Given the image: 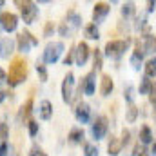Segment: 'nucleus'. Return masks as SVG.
Wrapping results in <instances>:
<instances>
[{
	"mask_svg": "<svg viewBox=\"0 0 156 156\" xmlns=\"http://www.w3.org/2000/svg\"><path fill=\"white\" fill-rule=\"evenodd\" d=\"M37 71H38V75H40V80L45 82L47 80V69H45V66L44 64H37Z\"/></svg>",
	"mask_w": 156,
	"mask_h": 156,
	"instance_id": "obj_33",
	"label": "nucleus"
},
{
	"mask_svg": "<svg viewBox=\"0 0 156 156\" xmlns=\"http://www.w3.org/2000/svg\"><path fill=\"white\" fill-rule=\"evenodd\" d=\"M27 125H29V134H31V136H35V134L38 133V123H37L35 120H31Z\"/></svg>",
	"mask_w": 156,
	"mask_h": 156,
	"instance_id": "obj_36",
	"label": "nucleus"
},
{
	"mask_svg": "<svg viewBox=\"0 0 156 156\" xmlns=\"http://www.w3.org/2000/svg\"><path fill=\"white\" fill-rule=\"evenodd\" d=\"M129 140H131V133H129V129H123V131H122V140H120L122 147H123V145H127V144H129Z\"/></svg>",
	"mask_w": 156,
	"mask_h": 156,
	"instance_id": "obj_34",
	"label": "nucleus"
},
{
	"mask_svg": "<svg viewBox=\"0 0 156 156\" xmlns=\"http://www.w3.org/2000/svg\"><path fill=\"white\" fill-rule=\"evenodd\" d=\"M149 102L156 105V83H153V87H151V91H149Z\"/></svg>",
	"mask_w": 156,
	"mask_h": 156,
	"instance_id": "obj_37",
	"label": "nucleus"
},
{
	"mask_svg": "<svg viewBox=\"0 0 156 156\" xmlns=\"http://www.w3.org/2000/svg\"><path fill=\"white\" fill-rule=\"evenodd\" d=\"M13 47H15V42L11 38H2L0 40V56L9 58L13 55Z\"/></svg>",
	"mask_w": 156,
	"mask_h": 156,
	"instance_id": "obj_16",
	"label": "nucleus"
},
{
	"mask_svg": "<svg viewBox=\"0 0 156 156\" xmlns=\"http://www.w3.org/2000/svg\"><path fill=\"white\" fill-rule=\"evenodd\" d=\"M115 89V83H113V78L109 75H102V80H100V93L102 96H109Z\"/></svg>",
	"mask_w": 156,
	"mask_h": 156,
	"instance_id": "obj_15",
	"label": "nucleus"
},
{
	"mask_svg": "<svg viewBox=\"0 0 156 156\" xmlns=\"http://www.w3.org/2000/svg\"><path fill=\"white\" fill-rule=\"evenodd\" d=\"M107 129H109V122L105 116H98L94 120L93 127H91V133H93V138L94 140H102L105 134H107Z\"/></svg>",
	"mask_w": 156,
	"mask_h": 156,
	"instance_id": "obj_7",
	"label": "nucleus"
},
{
	"mask_svg": "<svg viewBox=\"0 0 156 156\" xmlns=\"http://www.w3.org/2000/svg\"><path fill=\"white\" fill-rule=\"evenodd\" d=\"M104 67V55L100 49H94V71H100Z\"/></svg>",
	"mask_w": 156,
	"mask_h": 156,
	"instance_id": "obj_27",
	"label": "nucleus"
},
{
	"mask_svg": "<svg viewBox=\"0 0 156 156\" xmlns=\"http://www.w3.org/2000/svg\"><path fill=\"white\" fill-rule=\"evenodd\" d=\"M29 156H47V154H45L40 147H33V149L29 151Z\"/></svg>",
	"mask_w": 156,
	"mask_h": 156,
	"instance_id": "obj_38",
	"label": "nucleus"
},
{
	"mask_svg": "<svg viewBox=\"0 0 156 156\" xmlns=\"http://www.w3.org/2000/svg\"><path fill=\"white\" fill-rule=\"evenodd\" d=\"M51 116H53V105H51V102L49 100H42V104H40V118L42 120H49Z\"/></svg>",
	"mask_w": 156,
	"mask_h": 156,
	"instance_id": "obj_19",
	"label": "nucleus"
},
{
	"mask_svg": "<svg viewBox=\"0 0 156 156\" xmlns=\"http://www.w3.org/2000/svg\"><path fill=\"white\" fill-rule=\"evenodd\" d=\"M83 140V129H71V133H69V142H73V144H80Z\"/></svg>",
	"mask_w": 156,
	"mask_h": 156,
	"instance_id": "obj_25",
	"label": "nucleus"
},
{
	"mask_svg": "<svg viewBox=\"0 0 156 156\" xmlns=\"http://www.w3.org/2000/svg\"><path fill=\"white\" fill-rule=\"evenodd\" d=\"M53 31H55V26H53V22H47V24H45V29H44V35H45V37H49Z\"/></svg>",
	"mask_w": 156,
	"mask_h": 156,
	"instance_id": "obj_39",
	"label": "nucleus"
},
{
	"mask_svg": "<svg viewBox=\"0 0 156 156\" xmlns=\"http://www.w3.org/2000/svg\"><path fill=\"white\" fill-rule=\"evenodd\" d=\"M0 24H2L4 31L13 33L16 29V26H18V16L15 13H2L0 15Z\"/></svg>",
	"mask_w": 156,
	"mask_h": 156,
	"instance_id": "obj_9",
	"label": "nucleus"
},
{
	"mask_svg": "<svg viewBox=\"0 0 156 156\" xmlns=\"http://www.w3.org/2000/svg\"><path fill=\"white\" fill-rule=\"evenodd\" d=\"M89 53H91V49H89V45H87L85 42H80L76 47H75V60H76L78 66H83V64L87 62Z\"/></svg>",
	"mask_w": 156,
	"mask_h": 156,
	"instance_id": "obj_10",
	"label": "nucleus"
},
{
	"mask_svg": "<svg viewBox=\"0 0 156 156\" xmlns=\"http://www.w3.org/2000/svg\"><path fill=\"white\" fill-rule=\"evenodd\" d=\"M133 13H134V4H133V2H127V4H123V5H122V15H123L125 18H127V16H131Z\"/></svg>",
	"mask_w": 156,
	"mask_h": 156,
	"instance_id": "obj_29",
	"label": "nucleus"
},
{
	"mask_svg": "<svg viewBox=\"0 0 156 156\" xmlns=\"http://www.w3.org/2000/svg\"><path fill=\"white\" fill-rule=\"evenodd\" d=\"M16 5L20 7V13H22V18L26 24H33L38 16V7L35 2H20L16 0Z\"/></svg>",
	"mask_w": 156,
	"mask_h": 156,
	"instance_id": "obj_4",
	"label": "nucleus"
},
{
	"mask_svg": "<svg viewBox=\"0 0 156 156\" xmlns=\"http://www.w3.org/2000/svg\"><path fill=\"white\" fill-rule=\"evenodd\" d=\"M27 76V64L24 58H15L9 66V75H7V83L11 87H16L18 83H22Z\"/></svg>",
	"mask_w": 156,
	"mask_h": 156,
	"instance_id": "obj_1",
	"label": "nucleus"
},
{
	"mask_svg": "<svg viewBox=\"0 0 156 156\" xmlns=\"http://www.w3.org/2000/svg\"><path fill=\"white\" fill-rule=\"evenodd\" d=\"M7 153H9V145L7 144H2L0 145V156H7Z\"/></svg>",
	"mask_w": 156,
	"mask_h": 156,
	"instance_id": "obj_40",
	"label": "nucleus"
},
{
	"mask_svg": "<svg viewBox=\"0 0 156 156\" xmlns=\"http://www.w3.org/2000/svg\"><path fill=\"white\" fill-rule=\"evenodd\" d=\"M109 11H111V5L109 4H105V2H98V4H94V9H93V20L98 24V22H102L107 15H109Z\"/></svg>",
	"mask_w": 156,
	"mask_h": 156,
	"instance_id": "obj_11",
	"label": "nucleus"
},
{
	"mask_svg": "<svg viewBox=\"0 0 156 156\" xmlns=\"http://www.w3.org/2000/svg\"><path fill=\"white\" fill-rule=\"evenodd\" d=\"M83 156H98V147L93 144H85L83 145Z\"/></svg>",
	"mask_w": 156,
	"mask_h": 156,
	"instance_id": "obj_28",
	"label": "nucleus"
},
{
	"mask_svg": "<svg viewBox=\"0 0 156 156\" xmlns=\"http://www.w3.org/2000/svg\"><path fill=\"white\" fill-rule=\"evenodd\" d=\"M144 51H145V53H156V37H153V35H147V37H145Z\"/></svg>",
	"mask_w": 156,
	"mask_h": 156,
	"instance_id": "obj_22",
	"label": "nucleus"
},
{
	"mask_svg": "<svg viewBox=\"0 0 156 156\" xmlns=\"http://www.w3.org/2000/svg\"><path fill=\"white\" fill-rule=\"evenodd\" d=\"M0 5H4V2H2V0H0Z\"/></svg>",
	"mask_w": 156,
	"mask_h": 156,
	"instance_id": "obj_46",
	"label": "nucleus"
},
{
	"mask_svg": "<svg viewBox=\"0 0 156 156\" xmlns=\"http://www.w3.org/2000/svg\"><path fill=\"white\" fill-rule=\"evenodd\" d=\"M4 82H7V75L0 69V83H4Z\"/></svg>",
	"mask_w": 156,
	"mask_h": 156,
	"instance_id": "obj_41",
	"label": "nucleus"
},
{
	"mask_svg": "<svg viewBox=\"0 0 156 156\" xmlns=\"http://www.w3.org/2000/svg\"><path fill=\"white\" fill-rule=\"evenodd\" d=\"M153 142H154V136H153L151 127L144 125V127L140 129V142H138V144H142V145H149V144H153Z\"/></svg>",
	"mask_w": 156,
	"mask_h": 156,
	"instance_id": "obj_17",
	"label": "nucleus"
},
{
	"mask_svg": "<svg viewBox=\"0 0 156 156\" xmlns=\"http://www.w3.org/2000/svg\"><path fill=\"white\" fill-rule=\"evenodd\" d=\"M75 115H76V120L80 123H87L91 118V109L87 104H78L76 109H75Z\"/></svg>",
	"mask_w": 156,
	"mask_h": 156,
	"instance_id": "obj_14",
	"label": "nucleus"
},
{
	"mask_svg": "<svg viewBox=\"0 0 156 156\" xmlns=\"http://www.w3.org/2000/svg\"><path fill=\"white\" fill-rule=\"evenodd\" d=\"M107 151H109L111 156H118L122 153V144H120V140H118L116 136H111V140L107 144Z\"/></svg>",
	"mask_w": 156,
	"mask_h": 156,
	"instance_id": "obj_20",
	"label": "nucleus"
},
{
	"mask_svg": "<svg viewBox=\"0 0 156 156\" xmlns=\"http://www.w3.org/2000/svg\"><path fill=\"white\" fill-rule=\"evenodd\" d=\"M96 75H94V71H91V73H87L85 78L82 80V83H80V91H83L85 94H94V83H96Z\"/></svg>",
	"mask_w": 156,
	"mask_h": 156,
	"instance_id": "obj_12",
	"label": "nucleus"
},
{
	"mask_svg": "<svg viewBox=\"0 0 156 156\" xmlns=\"http://www.w3.org/2000/svg\"><path fill=\"white\" fill-rule=\"evenodd\" d=\"M140 115V109L133 104V105H129V109H127V113H125V120L129 122V123H134L136 122V118Z\"/></svg>",
	"mask_w": 156,
	"mask_h": 156,
	"instance_id": "obj_23",
	"label": "nucleus"
},
{
	"mask_svg": "<svg viewBox=\"0 0 156 156\" xmlns=\"http://www.w3.org/2000/svg\"><path fill=\"white\" fill-rule=\"evenodd\" d=\"M80 26H82V16H80L78 13H75V11H69L67 16H66V22L60 24L58 33H60L62 37H71Z\"/></svg>",
	"mask_w": 156,
	"mask_h": 156,
	"instance_id": "obj_2",
	"label": "nucleus"
},
{
	"mask_svg": "<svg viewBox=\"0 0 156 156\" xmlns=\"http://www.w3.org/2000/svg\"><path fill=\"white\" fill-rule=\"evenodd\" d=\"M35 45H38V38H35L29 31H22L20 35H18V49L22 51V53H27L31 47H35Z\"/></svg>",
	"mask_w": 156,
	"mask_h": 156,
	"instance_id": "obj_8",
	"label": "nucleus"
},
{
	"mask_svg": "<svg viewBox=\"0 0 156 156\" xmlns=\"http://www.w3.org/2000/svg\"><path fill=\"white\" fill-rule=\"evenodd\" d=\"M144 69H145V76H147V78L156 76V56H154V58H149V60L145 62Z\"/></svg>",
	"mask_w": 156,
	"mask_h": 156,
	"instance_id": "obj_21",
	"label": "nucleus"
},
{
	"mask_svg": "<svg viewBox=\"0 0 156 156\" xmlns=\"http://www.w3.org/2000/svg\"><path fill=\"white\" fill-rule=\"evenodd\" d=\"M9 136V127H7V123H0V145L2 144H5V138Z\"/></svg>",
	"mask_w": 156,
	"mask_h": 156,
	"instance_id": "obj_30",
	"label": "nucleus"
},
{
	"mask_svg": "<svg viewBox=\"0 0 156 156\" xmlns=\"http://www.w3.org/2000/svg\"><path fill=\"white\" fill-rule=\"evenodd\" d=\"M31 109H33V98H29L22 107H20V111H18V116H16V120H18V123H22L26 118L31 115Z\"/></svg>",
	"mask_w": 156,
	"mask_h": 156,
	"instance_id": "obj_18",
	"label": "nucleus"
},
{
	"mask_svg": "<svg viewBox=\"0 0 156 156\" xmlns=\"http://www.w3.org/2000/svg\"><path fill=\"white\" fill-rule=\"evenodd\" d=\"M154 5H156V2H147V11H154Z\"/></svg>",
	"mask_w": 156,
	"mask_h": 156,
	"instance_id": "obj_42",
	"label": "nucleus"
},
{
	"mask_svg": "<svg viewBox=\"0 0 156 156\" xmlns=\"http://www.w3.org/2000/svg\"><path fill=\"white\" fill-rule=\"evenodd\" d=\"M127 47H129V40H111V42H107L105 44V56H109V58H122L123 56V53L127 51Z\"/></svg>",
	"mask_w": 156,
	"mask_h": 156,
	"instance_id": "obj_3",
	"label": "nucleus"
},
{
	"mask_svg": "<svg viewBox=\"0 0 156 156\" xmlns=\"http://www.w3.org/2000/svg\"><path fill=\"white\" fill-rule=\"evenodd\" d=\"M144 56H145L144 45H142L140 42H136V47H134V51H133V56H131V66H133L136 71L140 69V66H142V62H144Z\"/></svg>",
	"mask_w": 156,
	"mask_h": 156,
	"instance_id": "obj_13",
	"label": "nucleus"
},
{
	"mask_svg": "<svg viewBox=\"0 0 156 156\" xmlns=\"http://www.w3.org/2000/svg\"><path fill=\"white\" fill-rule=\"evenodd\" d=\"M4 98H5V93H4V91H0V104L4 102Z\"/></svg>",
	"mask_w": 156,
	"mask_h": 156,
	"instance_id": "obj_44",
	"label": "nucleus"
},
{
	"mask_svg": "<svg viewBox=\"0 0 156 156\" xmlns=\"http://www.w3.org/2000/svg\"><path fill=\"white\" fill-rule=\"evenodd\" d=\"M153 115H154V120H156V105H154V113H153Z\"/></svg>",
	"mask_w": 156,
	"mask_h": 156,
	"instance_id": "obj_45",
	"label": "nucleus"
},
{
	"mask_svg": "<svg viewBox=\"0 0 156 156\" xmlns=\"http://www.w3.org/2000/svg\"><path fill=\"white\" fill-rule=\"evenodd\" d=\"M62 98L66 104H71L75 100V75L73 73H67V76L64 78V83H62Z\"/></svg>",
	"mask_w": 156,
	"mask_h": 156,
	"instance_id": "obj_6",
	"label": "nucleus"
},
{
	"mask_svg": "<svg viewBox=\"0 0 156 156\" xmlns=\"http://www.w3.org/2000/svg\"><path fill=\"white\" fill-rule=\"evenodd\" d=\"M123 96H125V100L133 105V102H134V87H131V85H129V87L123 91Z\"/></svg>",
	"mask_w": 156,
	"mask_h": 156,
	"instance_id": "obj_32",
	"label": "nucleus"
},
{
	"mask_svg": "<svg viewBox=\"0 0 156 156\" xmlns=\"http://www.w3.org/2000/svg\"><path fill=\"white\" fill-rule=\"evenodd\" d=\"M73 60H75V47H71V49H69L67 56L64 58V64H66V66H71V64H73Z\"/></svg>",
	"mask_w": 156,
	"mask_h": 156,
	"instance_id": "obj_35",
	"label": "nucleus"
},
{
	"mask_svg": "<svg viewBox=\"0 0 156 156\" xmlns=\"http://www.w3.org/2000/svg\"><path fill=\"white\" fill-rule=\"evenodd\" d=\"M133 156H149V151L145 149V145L136 144L134 145V151H133Z\"/></svg>",
	"mask_w": 156,
	"mask_h": 156,
	"instance_id": "obj_31",
	"label": "nucleus"
},
{
	"mask_svg": "<svg viewBox=\"0 0 156 156\" xmlns=\"http://www.w3.org/2000/svg\"><path fill=\"white\" fill-rule=\"evenodd\" d=\"M85 37L91 38V40H98L100 38V31H98L96 24H89V26H85Z\"/></svg>",
	"mask_w": 156,
	"mask_h": 156,
	"instance_id": "obj_24",
	"label": "nucleus"
},
{
	"mask_svg": "<svg viewBox=\"0 0 156 156\" xmlns=\"http://www.w3.org/2000/svg\"><path fill=\"white\" fill-rule=\"evenodd\" d=\"M151 87H153V82H151V78H142V82H140V94H149V91H151Z\"/></svg>",
	"mask_w": 156,
	"mask_h": 156,
	"instance_id": "obj_26",
	"label": "nucleus"
},
{
	"mask_svg": "<svg viewBox=\"0 0 156 156\" xmlns=\"http://www.w3.org/2000/svg\"><path fill=\"white\" fill-rule=\"evenodd\" d=\"M64 51V44L62 42H51L45 45V51H44V62L45 64H55L58 62L60 55Z\"/></svg>",
	"mask_w": 156,
	"mask_h": 156,
	"instance_id": "obj_5",
	"label": "nucleus"
},
{
	"mask_svg": "<svg viewBox=\"0 0 156 156\" xmlns=\"http://www.w3.org/2000/svg\"><path fill=\"white\" fill-rule=\"evenodd\" d=\"M151 154H154V156H156V140L153 142V147H151Z\"/></svg>",
	"mask_w": 156,
	"mask_h": 156,
	"instance_id": "obj_43",
	"label": "nucleus"
}]
</instances>
